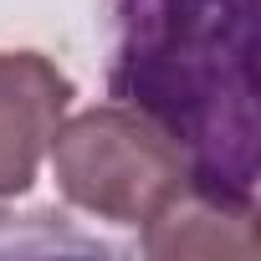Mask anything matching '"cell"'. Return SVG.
<instances>
[{"instance_id": "cell-1", "label": "cell", "mask_w": 261, "mask_h": 261, "mask_svg": "<svg viewBox=\"0 0 261 261\" xmlns=\"http://www.w3.org/2000/svg\"><path fill=\"white\" fill-rule=\"evenodd\" d=\"M46 159L57 190L108 225H149L190 190V154L134 102H97L62 118Z\"/></svg>"}, {"instance_id": "cell-2", "label": "cell", "mask_w": 261, "mask_h": 261, "mask_svg": "<svg viewBox=\"0 0 261 261\" xmlns=\"http://www.w3.org/2000/svg\"><path fill=\"white\" fill-rule=\"evenodd\" d=\"M72 108V77L41 51H0V200L36 185L57 123Z\"/></svg>"}, {"instance_id": "cell-3", "label": "cell", "mask_w": 261, "mask_h": 261, "mask_svg": "<svg viewBox=\"0 0 261 261\" xmlns=\"http://www.w3.org/2000/svg\"><path fill=\"white\" fill-rule=\"evenodd\" d=\"M149 256H251V205L190 185L144 225Z\"/></svg>"}]
</instances>
